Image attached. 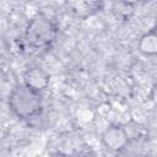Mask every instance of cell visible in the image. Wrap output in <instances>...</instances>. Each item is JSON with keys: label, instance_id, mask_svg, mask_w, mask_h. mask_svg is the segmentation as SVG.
<instances>
[{"label": "cell", "instance_id": "1", "mask_svg": "<svg viewBox=\"0 0 157 157\" xmlns=\"http://www.w3.org/2000/svg\"><path fill=\"white\" fill-rule=\"evenodd\" d=\"M10 110L20 119H29L40 113L43 107L42 93L28 87L23 82L10 92L7 101Z\"/></svg>", "mask_w": 157, "mask_h": 157}, {"label": "cell", "instance_id": "2", "mask_svg": "<svg viewBox=\"0 0 157 157\" xmlns=\"http://www.w3.org/2000/svg\"><path fill=\"white\" fill-rule=\"evenodd\" d=\"M56 34V25L52 20L42 15L33 17L25 29V39L27 44L37 49L50 45L55 40Z\"/></svg>", "mask_w": 157, "mask_h": 157}, {"label": "cell", "instance_id": "3", "mask_svg": "<svg viewBox=\"0 0 157 157\" xmlns=\"http://www.w3.org/2000/svg\"><path fill=\"white\" fill-rule=\"evenodd\" d=\"M101 141L107 150L118 152L126 147L129 136L126 130L120 125H110L102 132Z\"/></svg>", "mask_w": 157, "mask_h": 157}, {"label": "cell", "instance_id": "4", "mask_svg": "<svg viewBox=\"0 0 157 157\" xmlns=\"http://www.w3.org/2000/svg\"><path fill=\"white\" fill-rule=\"evenodd\" d=\"M49 81H50L49 72L39 66L29 67L23 74V83L38 92L44 91L48 87Z\"/></svg>", "mask_w": 157, "mask_h": 157}, {"label": "cell", "instance_id": "5", "mask_svg": "<svg viewBox=\"0 0 157 157\" xmlns=\"http://www.w3.org/2000/svg\"><path fill=\"white\" fill-rule=\"evenodd\" d=\"M137 48L141 54L146 56H153L157 53V36L155 31L142 34L139 39Z\"/></svg>", "mask_w": 157, "mask_h": 157}, {"label": "cell", "instance_id": "6", "mask_svg": "<svg viewBox=\"0 0 157 157\" xmlns=\"http://www.w3.org/2000/svg\"><path fill=\"white\" fill-rule=\"evenodd\" d=\"M140 0H121V2H124L125 5H129V6H132L135 4H137Z\"/></svg>", "mask_w": 157, "mask_h": 157}]
</instances>
